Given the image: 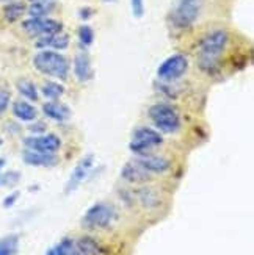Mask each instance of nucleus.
Returning a JSON list of instances; mask_svg holds the SVG:
<instances>
[{"instance_id":"obj_1","label":"nucleus","mask_w":254,"mask_h":255,"mask_svg":"<svg viewBox=\"0 0 254 255\" xmlns=\"http://www.w3.org/2000/svg\"><path fill=\"white\" fill-rule=\"evenodd\" d=\"M229 44V33L223 28L214 30L201 39L198 52V66L206 74H215L220 71L222 57Z\"/></svg>"},{"instance_id":"obj_2","label":"nucleus","mask_w":254,"mask_h":255,"mask_svg":"<svg viewBox=\"0 0 254 255\" xmlns=\"http://www.w3.org/2000/svg\"><path fill=\"white\" fill-rule=\"evenodd\" d=\"M33 66L39 74L57 80H66L71 71L68 58L57 50H39L33 57Z\"/></svg>"},{"instance_id":"obj_3","label":"nucleus","mask_w":254,"mask_h":255,"mask_svg":"<svg viewBox=\"0 0 254 255\" xmlns=\"http://www.w3.org/2000/svg\"><path fill=\"white\" fill-rule=\"evenodd\" d=\"M148 116L152 121V126L156 130H159L162 135H174L182 127V119L179 112L173 105L159 102L149 107Z\"/></svg>"},{"instance_id":"obj_4","label":"nucleus","mask_w":254,"mask_h":255,"mask_svg":"<svg viewBox=\"0 0 254 255\" xmlns=\"http://www.w3.org/2000/svg\"><path fill=\"white\" fill-rule=\"evenodd\" d=\"M116 216V210L112 204L96 202L85 212L82 218V227L88 230H104L113 226Z\"/></svg>"},{"instance_id":"obj_5","label":"nucleus","mask_w":254,"mask_h":255,"mask_svg":"<svg viewBox=\"0 0 254 255\" xmlns=\"http://www.w3.org/2000/svg\"><path fill=\"white\" fill-rule=\"evenodd\" d=\"M163 144V135L152 127H138L132 133V138L129 142L130 152L135 155H146L152 153V150Z\"/></svg>"},{"instance_id":"obj_6","label":"nucleus","mask_w":254,"mask_h":255,"mask_svg":"<svg viewBox=\"0 0 254 255\" xmlns=\"http://www.w3.org/2000/svg\"><path fill=\"white\" fill-rule=\"evenodd\" d=\"M203 9V0H179L171 11V24L176 28H190L198 20Z\"/></svg>"},{"instance_id":"obj_7","label":"nucleus","mask_w":254,"mask_h":255,"mask_svg":"<svg viewBox=\"0 0 254 255\" xmlns=\"http://www.w3.org/2000/svg\"><path fill=\"white\" fill-rule=\"evenodd\" d=\"M189 66V58L184 53H174L157 68V77L163 83H173L187 74Z\"/></svg>"},{"instance_id":"obj_8","label":"nucleus","mask_w":254,"mask_h":255,"mask_svg":"<svg viewBox=\"0 0 254 255\" xmlns=\"http://www.w3.org/2000/svg\"><path fill=\"white\" fill-rule=\"evenodd\" d=\"M22 30L28 36L39 38V36L53 35V33L63 31V24L60 20L52 17H28L22 22Z\"/></svg>"},{"instance_id":"obj_9","label":"nucleus","mask_w":254,"mask_h":255,"mask_svg":"<svg viewBox=\"0 0 254 255\" xmlns=\"http://www.w3.org/2000/svg\"><path fill=\"white\" fill-rule=\"evenodd\" d=\"M24 147L44 153H57L61 147V139L55 133H42V135H30L24 138Z\"/></svg>"},{"instance_id":"obj_10","label":"nucleus","mask_w":254,"mask_h":255,"mask_svg":"<svg viewBox=\"0 0 254 255\" xmlns=\"http://www.w3.org/2000/svg\"><path fill=\"white\" fill-rule=\"evenodd\" d=\"M93 166H94V155L88 153L83 158H80V161L75 164L74 171L71 172L68 182H66V185H64V194L74 193L77 188H79L88 179V175H90Z\"/></svg>"},{"instance_id":"obj_11","label":"nucleus","mask_w":254,"mask_h":255,"mask_svg":"<svg viewBox=\"0 0 254 255\" xmlns=\"http://www.w3.org/2000/svg\"><path fill=\"white\" fill-rule=\"evenodd\" d=\"M152 174L148 172L143 166L134 158L127 161L123 168H121V179L127 183H134V185H143V183H148L152 180Z\"/></svg>"},{"instance_id":"obj_12","label":"nucleus","mask_w":254,"mask_h":255,"mask_svg":"<svg viewBox=\"0 0 254 255\" xmlns=\"http://www.w3.org/2000/svg\"><path fill=\"white\" fill-rule=\"evenodd\" d=\"M135 160L152 175L165 174V172H168L171 168V161L167 157H163V155H154V153L137 155Z\"/></svg>"},{"instance_id":"obj_13","label":"nucleus","mask_w":254,"mask_h":255,"mask_svg":"<svg viewBox=\"0 0 254 255\" xmlns=\"http://www.w3.org/2000/svg\"><path fill=\"white\" fill-rule=\"evenodd\" d=\"M72 72L75 75V79L80 83H86L93 80L94 77V71H93V64H91V58L85 50L79 52L74 57V63H72Z\"/></svg>"},{"instance_id":"obj_14","label":"nucleus","mask_w":254,"mask_h":255,"mask_svg":"<svg viewBox=\"0 0 254 255\" xmlns=\"http://www.w3.org/2000/svg\"><path fill=\"white\" fill-rule=\"evenodd\" d=\"M69 46V35L64 31L53 33V35L39 36L35 42V47L39 50H64Z\"/></svg>"},{"instance_id":"obj_15","label":"nucleus","mask_w":254,"mask_h":255,"mask_svg":"<svg viewBox=\"0 0 254 255\" xmlns=\"http://www.w3.org/2000/svg\"><path fill=\"white\" fill-rule=\"evenodd\" d=\"M22 160L28 166H35V168H52L58 163V157L55 153H44L24 149L22 152Z\"/></svg>"},{"instance_id":"obj_16","label":"nucleus","mask_w":254,"mask_h":255,"mask_svg":"<svg viewBox=\"0 0 254 255\" xmlns=\"http://www.w3.org/2000/svg\"><path fill=\"white\" fill-rule=\"evenodd\" d=\"M42 113L47 119H52L55 123H60V124L66 123L72 115L71 108L60 101H47L42 105Z\"/></svg>"},{"instance_id":"obj_17","label":"nucleus","mask_w":254,"mask_h":255,"mask_svg":"<svg viewBox=\"0 0 254 255\" xmlns=\"http://www.w3.org/2000/svg\"><path fill=\"white\" fill-rule=\"evenodd\" d=\"M11 112H13V116L16 119L22 121V123H31V121H35L38 116V110L28 101L13 102V105H11Z\"/></svg>"},{"instance_id":"obj_18","label":"nucleus","mask_w":254,"mask_h":255,"mask_svg":"<svg viewBox=\"0 0 254 255\" xmlns=\"http://www.w3.org/2000/svg\"><path fill=\"white\" fill-rule=\"evenodd\" d=\"M46 255H85V254L77 248L75 240L66 237L63 240H60L57 245L49 248Z\"/></svg>"},{"instance_id":"obj_19","label":"nucleus","mask_w":254,"mask_h":255,"mask_svg":"<svg viewBox=\"0 0 254 255\" xmlns=\"http://www.w3.org/2000/svg\"><path fill=\"white\" fill-rule=\"evenodd\" d=\"M66 93V88L63 83H58V82H53V80H49V82H44V85L41 86V94L47 99V101H60V99L64 96Z\"/></svg>"},{"instance_id":"obj_20","label":"nucleus","mask_w":254,"mask_h":255,"mask_svg":"<svg viewBox=\"0 0 254 255\" xmlns=\"http://www.w3.org/2000/svg\"><path fill=\"white\" fill-rule=\"evenodd\" d=\"M16 86H17L19 94L24 97L25 101H28V102H36L38 99H39V90H38V86L33 83L31 80H28V79H20L16 83Z\"/></svg>"},{"instance_id":"obj_21","label":"nucleus","mask_w":254,"mask_h":255,"mask_svg":"<svg viewBox=\"0 0 254 255\" xmlns=\"http://www.w3.org/2000/svg\"><path fill=\"white\" fill-rule=\"evenodd\" d=\"M75 245L85 255H104V248L93 237H82L75 240Z\"/></svg>"},{"instance_id":"obj_22","label":"nucleus","mask_w":254,"mask_h":255,"mask_svg":"<svg viewBox=\"0 0 254 255\" xmlns=\"http://www.w3.org/2000/svg\"><path fill=\"white\" fill-rule=\"evenodd\" d=\"M27 13V6L20 2H8L5 6H3V17L6 22L9 24H13V22H17L22 16Z\"/></svg>"},{"instance_id":"obj_23","label":"nucleus","mask_w":254,"mask_h":255,"mask_svg":"<svg viewBox=\"0 0 254 255\" xmlns=\"http://www.w3.org/2000/svg\"><path fill=\"white\" fill-rule=\"evenodd\" d=\"M138 201L145 208H156L160 204V197L157 191L151 186H143L141 190H138Z\"/></svg>"},{"instance_id":"obj_24","label":"nucleus","mask_w":254,"mask_h":255,"mask_svg":"<svg viewBox=\"0 0 254 255\" xmlns=\"http://www.w3.org/2000/svg\"><path fill=\"white\" fill-rule=\"evenodd\" d=\"M55 6H57L55 2H33L27 8V14L30 17H49Z\"/></svg>"},{"instance_id":"obj_25","label":"nucleus","mask_w":254,"mask_h":255,"mask_svg":"<svg viewBox=\"0 0 254 255\" xmlns=\"http://www.w3.org/2000/svg\"><path fill=\"white\" fill-rule=\"evenodd\" d=\"M19 252V237L11 234L0 238V255H17Z\"/></svg>"},{"instance_id":"obj_26","label":"nucleus","mask_w":254,"mask_h":255,"mask_svg":"<svg viewBox=\"0 0 254 255\" xmlns=\"http://www.w3.org/2000/svg\"><path fill=\"white\" fill-rule=\"evenodd\" d=\"M77 35H79L80 46L83 49L93 46V42H94V30L90 25H80L79 31H77Z\"/></svg>"},{"instance_id":"obj_27","label":"nucleus","mask_w":254,"mask_h":255,"mask_svg":"<svg viewBox=\"0 0 254 255\" xmlns=\"http://www.w3.org/2000/svg\"><path fill=\"white\" fill-rule=\"evenodd\" d=\"M20 180V172L17 171H8L0 174V186H14Z\"/></svg>"},{"instance_id":"obj_28","label":"nucleus","mask_w":254,"mask_h":255,"mask_svg":"<svg viewBox=\"0 0 254 255\" xmlns=\"http://www.w3.org/2000/svg\"><path fill=\"white\" fill-rule=\"evenodd\" d=\"M11 104V93L6 88L0 86V116H2Z\"/></svg>"},{"instance_id":"obj_29","label":"nucleus","mask_w":254,"mask_h":255,"mask_svg":"<svg viewBox=\"0 0 254 255\" xmlns=\"http://www.w3.org/2000/svg\"><path fill=\"white\" fill-rule=\"evenodd\" d=\"M130 8L132 14L137 19L143 17V14H145V0H130Z\"/></svg>"},{"instance_id":"obj_30","label":"nucleus","mask_w":254,"mask_h":255,"mask_svg":"<svg viewBox=\"0 0 254 255\" xmlns=\"http://www.w3.org/2000/svg\"><path fill=\"white\" fill-rule=\"evenodd\" d=\"M31 126H30V131L33 133V135H42V133H46V130H47V126H46V123H42V121H31L30 123Z\"/></svg>"},{"instance_id":"obj_31","label":"nucleus","mask_w":254,"mask_h":255,"mask_svg":"<svg viewBox=\"0 0 254 255\" xmlns=\"http://www.w3.org/2000/svg\"><path fill=\"white\" fill-rule=\"evenodd\" d=\"M19 196H20V193L19 191H13L11 194H8L5 199H3V202H2V205L5 207V208H11L13 207L16 202H17V199H19Z\"/></svg>"},{"instance_id":"obj_32","label":"nucleus","mask_w":254,"mask_h":255,"mask_svg":"<svg viewBox=\"0 0 254 255\" xmlns=\"http://www.w3.org/2000/svg\"><path fill=\"white\" fill-rule=\"evenodd\" d=\"M94 14V9L90 8V6H83L79 9V17L82 20H88V19H91V16Z\"/></svg>"},{"instance_id":"obj_33","label":"nucleus","mask_w":254,"mask_h":255,"mask_svg":"<svg viewBox=\"0 0 254 255\" xmlns=\"http://www.w3.org/2000/svg\"><path fill=\"white\" fill-rule=\"evenodd\" d=\"M5 164H6V160L5 158H0V171L5 168Z\"/></svg>"},{"instance_id":"obj_34","label":"nucleus","mask_w":254,"mask_h":255,"mask_svg":"<svg viewBox=\"0 0 254 255\" xmlns=\"http://www.w3.org/2000/svg\"><path fill=\"white\" fill-rule=\"evenodd\" d=\"M30 2H55V0H30Z\"/></svg>"},{"instance_id":"obj_35","label":"nucleus","mask_w":254,"mask_h":255,"mask_svg":"<svg viewBox=\"0 0 254 255\" xmlns=\"http://www.w3.org/2000/svg\"><path fill=\"white\" fill-rule=\"evenodd\" d=\"M0 2H6L8 3V2H14V0H0Z\"/></svg>"},{"instance_id":"obj_36","label":"nucleus","mask_w":254,"mask_h":255,"mask_svg":"<svg viewBox=\"0 0 254 255\" xmlns=\"http://www.w3.org/2000/svg\"><path fill=\"white\" fill-rule=\"evenodd\" d=\"M2 144H3V139H2V138H0V146H2Z\"/></svg>"},{"instance_id":"obj_37","label":"nucleus","mask_w":254,"mask_h":255,"mask_svg":"<svg viewBox=\"0 0 254 255\" xmlns=\"http://www.w3.org/2000/svg\"><path fill=\"white\" fill-rule=\"evenodd\" d=\"M104 2H108L110 3V2H113V0H104Z\"/></svg>"}]
</instances>
